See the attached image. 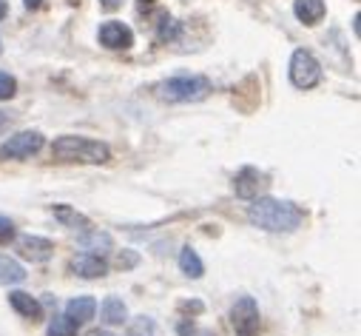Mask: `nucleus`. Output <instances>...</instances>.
I'll return each mask as SVG.
<instances>
[{
    "label": "nucleus",
    "instance_id": "f257e3e1",
    "mask_svg": "<svg viewBox=\"0 0 361 336\" xmlns=\"http://www.w3.org/2000/svg\"><path fill=\"white\" fill-rule=\"evenodd\" d=\"M250 222L264 228V231H296L305 222V211L288 200H274V197H262L250 205L247 211Z\"/></svg>",
    "mask_w": 361,
    "mask_h": 336
},
{
    "label": "nucleus",
    "instance_id": "f03ea898",
    "mask_svg": "<svg viewBox=\"0 0 361 336\" xmlns=\"http://www.w3.org/2000/svg\"><path fill=\"white\" fill-rule=\"evenodd\" d=\"M51 157L57 162H109V145L88 137H60L51 145Z\"/></svg>",
    "mask_w": 361,
    "mask_h": 336
},
{
    "label": "nucleus",
    "instance_id": "7ed1b4c3",
    "mask_svg": "<svg viewBox=\"0 0 361 336\" xmlns=\"http://www.w3.org/2000/svg\"><path fill=\"white\" fill-rule=\"evenodd\" d=\"M211 95V80L208 77H171L157 86V97L168 103H197Z\"/></svg>",
    "mask_w": 361,
    "mask_h": 336
},
{
    "label": "nucleus",
    "instance_id": "20e7f679",
    "mask_svg": "<svg viewBox=\"0 0 361 336\" xmlns=\"http://www.w3.org/2000/svg\"><path fill=\"white\" fill-rule=\"evenodd\" d=\"M290 80H293L296 89H313L316 83L322 80L319 60L310 52H305V49L293 52V57H290Z\"/></svg>",
    "mask_w": 361,
    "mask_h": 336
},
{
    "label": "nucleus",
    "instance_id": "39448f33",
    "mask_svg": "<svg viewBox=\"0 0 361 336\" xmlns=\"http://www.w3.org/2000/svg\"><path fill=\"white\" fill-rule=\"evenodd\" d=\"M231 325L236 336H259V308L253 296H239L231 311Z\"/></svg>",
    "mask_w": 361,
    "mask_h": 336
},
{
    "label": "nucleus",
    "instance_id": "423d86ee",
    "mask_svg": "<svg viewBox=\"0 0 361 336\" xmlns=\"http://www.w3.org/2000/svg\"><path fill=\"white\" fill-rule=\"evenodd\" d=\"M40 148H43V137L37 131H20L18 137L0 145V160H23V157L37 154Z\"/></svg>",
    "mask_w": 361,
    "mask_h": 336
},
{
    "label": "nucleus",
    "instance_id": "0eeeda50",
    "mask_svg": "<svg viewBox=\"0 0 361 336\" xmlns=\"http://www.w3.org/2000/svg\"><path fill=\"white\" fill-rule=\"evenodd\" d=\"M233 188H236V197H242V200H256V197L267 188V177L259 172V168L247 165V168H242V172L236 174Z\"/></svg>",
    "mask_w": 361,
    "mask_h": 336
},
{
    "label": "nucleus",
    "instance_id": "6e6552de",
    "mask_svg": "<svg viewBox=\"0 0 361 336\" xmlns=\"http://www.w3.org/2000/svg\"><path fill=\"white\" fill-rule=\"evenodd\" d=\"M100 43L109 49H131L134 46V32L120 23V20H109L100 26Z\"/></svg>",
    "mask_w": 361,
    "mask_h": 336
},
{
    "label": "nucleus",
    "instance_id": "1a4fd4ad",
    "mask_svg": "<svg viewBox=\"0 0 361 336\" xmlns=\"http://www.w3.org/2000/svg\"><path fill=\"white\" fill-rule=\"evenodd\" d=\"M71 271L80 274L82 280H97V277H106L109 265H106V260L100 254H88V251H85V254L71 260Z\"/></svg>",
    "mask_w": 361,
    "mask_h": 336
},
{
    "label": "nucleus",
    "instance_id": "9d476101",
    "mask_svg": "<svg viewBox=\"0 0 361 336\" xmlns=\"http://www.w3.org/2000/svg\"><path fill=\"white\" fill-rule=\"evenodd\" d=\"M18 251L23 260H32V263H46L51 254H54V245L43 236H23L18 242Z\"/></svg>",
    "mask_w": 361,
    "mask_h": 336
},
{
    "label": "nucleus",
    "instance_id": "9b49d317",
    "mask_svg": "<svg viewBox=\"0 0 361 336\" xmlns=\"http://www.w3.org/2000/svg\"><path fill=\"white\" fill-rule=\"evenodd\" d=\"M94 313H97V302H94L92 296H77V299H71V302L66 305V316L74 319L77 325L94 319Z\"/></svg>",
    "mask_w": 361,
    "mask_h": 336
},
{
    "label": "nucleus",
    "instance_id": "f8f14e48",
    "mask_svg": "<svg viewBox=\"0 0 361 336\" xmlns=\"http://www.w3.org/2000/svg\"><path fill=\"white\" fill-rule=\"evenodd\" d=\"M9 302H12V308H15L20 316H26V319H32V322H37V319L43 316V308H40V302H37L35 296L23 294V291H15V294H9Z\"/></svg>",
    "mask_w": 361,
    "mask_h": 336
},
{
    "label": "nucleus",
    "instance_id": "ddd939ff",
    "mask_svg": "<svg viewBox=\"0 0 361 336\" xmlns=\"http://www.w3.org/2000/svg\"><path fill=\"white\" fill-rule=\"evenodd\" d=\"M296 18L305 23V26H313L324 18V0H296Z\"/></svg>",
    "mask_w": 361,
    "mask_h": 336
},
{
    "label": "nucleus",
    "instance_id": "4468645a",
    "mask_svg": "<svg viewBox=\"0 0 361 336\" xmlns=\"http://www.w3.org/2000/svg\"><path fill=\"white\" fill-rule=\"evenodd\" d=\"M26 280V271L20 263L9 260V257H0V285H18Z\"/></svg>",
    "mask_w": 361,
    "mask_h": 336
},
{
    "label": "nucleus",
    "instance_id": "2eb2a0df",
    "mask_svg": "<svg viewBox=\"0 0 361 336\" xmlns=\"http://www.w3.org/2000/svg\"><path fill=\"white\" fill-rule=\"evenodd\" d=\"M80 245H82V248H88V254H97V251H100V254H106V251L111 248V236L88 228V231L80 236Z\"/></svg>",
    "mask_w": 361,
    "mask_h": 336
},
{
    "label": "nucleus",
    "instance_id": "dca6fc26",
    "mask_svg": "<svg viewBox=\"0 0 361 336\" xmlns=\"http://www.w3.org/2000/svg\"><path fill=\"white\" fill-rule=\"evenodd\" d=\"M179 268H183V274L185 277H191V280H200L202 277V260L197 257V251H191V248H183L179 251Z\"/></svg>",
    "mask_w": 361,
    "mask_h": 336
},
{
    "label": "nucleus",
    "instance_id": "f3484780",
    "mask_svg": "<svg viewBox=\"0 0 361 336\" xmlns=\"http://www.w3.org/2000/svg\"><path fill=\"white\" fill-rule=\"evenodd\" d=\"M103 319H106L109 325H123V322L128 319V311H126V305H123L120 296H109V299L103 302Z\"/></svg>",
    "mask_w": 361,
    "mask_h": 336
},
{
    "label": "nucleus",
    "instance_id": "a211bd4d",
    "mask_svg": "<svg viewBox=\"0 0 361 336\" xmlns=\"http://www.w3.org/2000/svg\"><path fill=\"white\" fill-rule=\"evenodd\" d=\"M54 217L60 220V222H66V225H71V228H82V231H88L92 225H88V220L82 217V214H77V211H71L68 205H54Z\"/></svg>",
    "mask_w": 361,
    "mask_h": 336
},
{
    "label": "nucleus",
    "instance_id": "6ab92c4d",
    "mask_svg": "<svg viewBox=\"0 0 361 336\" xmlns=\"http://www.w3.org/2000/svg\"><path fill=\"white\" fill-rule=\"evenodd\" d=\"M77 322L68 319V316H54V322L49 325V333L46 336H74L77 333Z\"/></svg>",
    "mask_w": 361,
    "mask_h": 336
},
{
    "label": "nucleus",
    "instance_id": "aec40b11",
    "mask_svg": "<svg viewBox=\"0 0 361 336\" xmlns=\"http://www.w3.org/2000/svg\"><path fill=\"white\" fill-rule=\"evenodd\" d=\"M176 32H179L176 20H171V18H162V23H159V32H157V40H159V43H168V40H173V37H176Z\"/></svg>",
    "mask_w": 361,
    "mask_h": 336
},
{
    "label": "nucleus",
    "instance_id": "412c9836",
    "mask_svg": "<svg viewBox=\"0 0 361 336\" xmlns=\"http://www.w3.org/2000/svg\"><path fill=\"white\" fill-rule=\"evenodd\" d=\"M15 89H18L15 77H12V74H6V71H0V100L15 97Z\"/></svg>",
    "mask_w": 361,
    "mask_h": 336
},
{
    "label": "nucleus",
    "instance_id": "4be33fe9",
    "mask_svg": "<svg viewBox=\"0 0 361 336\" xmlns=\"http://www.w3.org/2000/svg\"><path fill=\"white\" fill-rule=\"evenodd\" d=\"M12 239H15V225H12V220L0 217V245H9Z\"/></svg>",
    "mask_w": 361,
    "mask_h": 336
},
{
    "label": "nucleus",
    "instance_id": "5701e85b",
    "mask_svg": "<svg viewBox=\"0 0 361 336\" xmlns=\"http://www.w3.org/2000/svg\"><path fill=\"white\" fill-rule=\"evenodd\" d=\"M134 336H154V325H151V319L140 316V319L134 322Z\"/></svg>",
    "mask_w": 361,
    "mask_h": 336
},
{
    "label": "nucleus",
    "instance_id": "b1692460",
    "mask_svg": "<svg viewBox=\"0 0 361 336\" xmlns=\"http://www.w3.org/2000/svg\"><path fill=\"white\" fill-rule=\"evenodd\" d=\"M137 260H140L137 254H131V251H123V254L117 257V265H120V268H134V265H137Z\"/></svg>",
    "mask_w": 361,
    "mask_h": 336
},
{
    "label": "nucleus",
    "instance_id": "393cba45",
    "mask_svg": "<svg viewBox=\"0 0 361 336\" xmlns=\"http://www.w3.org/2000/svg\"><path fill=\"white\" fill-rule=\"evenodd\" d=\"M100 6H103L106 12H114V9H120V6H123V0H100Z\"/></svg>",
    "mask_w": 361,
    "mask_h": 336
},
{
    "label": "nucleus",
    "instance_id": "a878e982",
    "mask_svg": "<svg viewBox=\"0 0 361 336\" xmlns=\"http://www.w3.org/2000/svg\"><path fill=\"white\" fill-rule=\"evenodd\" d=\"M183 311H194V313H200V311H202V305H200V302H185V305H183Z\"/></svg>",
    "mask_w": 361,
    "mask_h": 336
},
{
    "label": "nucleus",
    "instance_id": "bb28decb",
    "mask_svg": "<svg viewBox=\"0 0 361 336\" xmlns=\"http://www.w3.org/2000/svg\"><path fill=\"white\" fill-rule=\"evenodd\" d=\"M40 4H43V0H26V6H29V9H40Z\"/></svg>",
    "mask_w": 361,
    "mask_h": 336
},
{
    "label": "nucleus",
    "instance_id": "cd10ccee",
    "mask_svg": "<svg viewBox=\"0 0 361 336\" xmlns=\"http://www.w3.org/2000/svg\"><path fill=\"white\" fill-rule=\"evenodd\" d=\"M6 123H9V114H6V112H0V128H4Z\"/></svg>",
    "mask_w": 361,
    "mask_h": 336
},
{
    "label": "nucleus",
    "instance_id": "c85d7f7f",
    "mask_svg": "<svg viewBox=\"0 0 361 336\" xmlns=\"http://www.w3.org/2000/svg\"><path fill=\"white\" fill-rule=\"evenodd\" d=\"M6 18V0H0V20Z\"/></svg>",
    "mask_w": 361,
    "mask_h": 336
},
{
    "label": "nucleus",
    "instance_id": "c756f323",
    "mask_svg": "<svg viewBox=\"0 0 361 336\" xmlns=\"http://www.w3.org/2000/svg\"><path fill=\"white\" fill-rule=\"evenodd\" d=\"M85 336H111V333H106V330H92V333H85Z\"/></svg>",
    "mask_w": 361,
    "mask_h": 336
},
{
    "label": "nucleus",
    "instance_id": "7c9ffc66",
    "mask_svg": "<svg viewBox=\"0 0 361 336\" xmlns=\"http://www.w3.org/2000/svg\"><path fill=\"white\" fill-rule=\"evenodd\" d=\"M140 4H151V0H140Z\"/></svg>",
    "mask_w": 361,
    "mask_h": 336
},
{
    "label": "nucleus",
    "instance_id": "2f4dec72",
    "mask_svg": "<svg viewBox=\"0 0 361 336\" xmlns=\"http://www.w3.org/2000/svg\"><path fill=\"white\" fill-rule=\"evenodd\" d=\"M0 52H4V46H0Z\"/></svg>",
    "mask_w": 361,
    "mask_h": 336
}]
</instances>
